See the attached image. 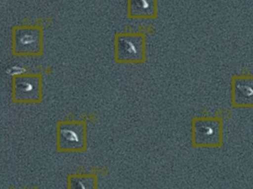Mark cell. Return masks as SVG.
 I'll return each mask as SVG.
<instances>
[{"label": "cell", "mask_w": 253, "mask_h": 189, "mask_svg": "<svg viewBox=\"0 0 253 189\" xmlns=\"http://www.w3.org/2000/svg\"><path fill=\"white\" fill-rule=\"evenodd\" d=\"M231 104L234 108L253 109V75L232 77Z\"/></svg>", "instance_id": "3"}, {"label": "cell", "mask_w": 253, "mask_h": 189, "mask_svg": "<svg viewBox=\"0 0 253 189\" xmlns=\"http://www.w3.org/2000/svg\"><path fill=\"white\" fill-rule=\"evenodd\" d=\"M146 38L140 33H120L115 41V61L124 64H143L147 59Z\"/></svg>", "instance_id": "1"}, {"label": "cell", "mask_w": 253, "mask_h": 189, "mask_svg": "<svg viewBox=\"0 0 253 189\" xmlns=\"http://www.w3.org/2000/svg\"><path fill=\"white\" fill-rule=\"evenodd\" d=\"M158 15L157 0H129L128 16L134 19H156Z\"/></svg>", "instance_id": "6"}, {"label": "cell", "mask_w": 253, "mask_h": 189, "mask_svg": "<svg viewBox=\"0 0 253 189\" xmlns=\"http://www.w3.org/2000/svg\"><path fill=\"white\" fill-rule=\"evenodd\" d=\"M199 132L205 146L220 148L223 144V123L222 118L215 117L201 122Z\"/></svg>", "instance_id": "5"}, {"label": "cell", "mask_w": 253, "mask_h": 189, "mask_svg": "<svg viewBox=\"0 0 253 189\" xmlns=\"http://www.w3.org/2000/svg\"><path fill=\"white\" fill-rule=\"evenodd\" d=\"M79 128L73 126H66L60 130V139L69 148H78L82 144L83 135Z\"/></svg>", "instance_id": "7"}, {"label": "cell", "mask_w": 253, "mask_h": 189, "mask_svg": "<svg viewBox=\"0 0 253 189\" xmlns=\"http://www.w3.org/2000/svg\"><path fill=\"white\" fill-rule=\"evenodd\" d=\"M12 50L20 56L41 55L43 51V31L37 26H19L13 29Z\"/></svg>", "instance_id": "2"}, {"label": "cell", "mask_w": 253, "mask_h": 189, "mask_svg": "<svg viewBox=\"0 0 253 189\" xmlns=\"http://www.w3.org/2000/svg\"><path fill=\"white\" fill-rule=\"evenodd\" d=\"M14 97L19 101H35L41 96V77L35 75L17 76L13 80Z\"/></svg>", "instance_id": "4"}]
</instances>
